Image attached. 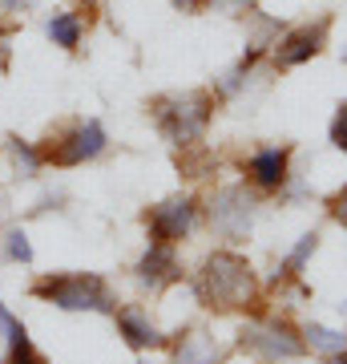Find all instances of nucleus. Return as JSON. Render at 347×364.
<instances>
[{
  "label": "nucleus",
  "mask_w": 347,
  "mask_h": 364,
  "mask_svg": "<svg viewBox=\"0 0 347 364\" xmlns=\"http://www.w3.org/2000/svg\"><path fill=\"white\" fill-rule=\"evenodd\" d=\"M4 158H9L13 178H21V182H33L40 170H45L37 142H28V138H21V134H9V138H4Z\"/></svg>",
  "instance_id": "nucleus-13"
},
{
  "label": "nucleus",
  "mask_w": 347,
  "mask_h": 364,
  "mask_svg": "<svg viewBox=\"0 0 347 364\" xmlns=\"http://www.w3.org/2000/svg\"><path fill=\"white\" fill-rule=\"evenodd\" d=\"M9 223H13V191L0 186V227H9Z\"/></svg>",
  "instance_id": "nucleus-24"
},
{
  "label": "nucleus",
  "mask_w": 347,
  "mask_h": 364,
  "mask_svg": "<svg viewBox=\"0 0 347 364\" xmlns=\"http://www.w3.org/2000/svg\"><path fill=\"white\" fill-rule=\"evenodd\" d=\"M4 364H49V360H45V356L37 352V344H28V348L9 352V356H4Z\"/></svg>",
  "instance_id": "nucleus-21"
},
{
  "label": "nucleus",
  "mask_w": 347,
  "mask_h": 364,
  "mask_svg": "<svg viewBox=\"0 0 347 364\" xmlns=\"http://www.w3.org/2000/svg\"><path fill=\"white\" fill-rule=\"evenodd\" d=\"M81 4H85V9H101L105 0H81Z\"/></svg>",
  "instance_id": "nucleus-27"
},
{
  "label": "nucleus",
  "mask_w": 347,
  "mask_h": 364,
  "mask_svg": "<svg viewBox=\"0 0 347 364\" xmlns=\"http://www.w3.org/2000/svg\"><path fill=\"white\" fill-rule=\"evenodd\" d=\"M178 13H202V0H170Z\"/></svg>",
  "instance_id": "nucleus-25"
},
{
  "label": "nucleus",
  "mask_w": 347,
  "mask_h": 364,
  "mask_svg": "<svg viewBox=\"0 0 347 364\" xmlns=\"http://www.w3.org/2000/svg\"><path fill=\"white\" fill-rule=\"evenodd\" d=\"M303 340H307V348H319V352H343L347 348V336L343 332H335V328H323V324H311L307 332H303Z\"/></svg>",
  "instance_id": "nucleus-18"
},
{
  "label": "nucleus",
  "mask_w": 347,
  "mask_h": 364,
  "mask_svg": "<svg viewBox=\"0 0 347 364\" xmlns=\"http://www.w3.org/2000/svg\"><path fill=\"white\" fill-rule=\"evenodd\" d=\"M238 348L258 364H287L307 352V340L279 316H263V320H255L238 332Z\"/></svg>",
  "instance_id": "nucleus-5"
},
{
  "label": "nucleus",
  "mask_w": 347,
  "mask_h": 364,
  "mask_svg": "<svg viewBox=\"0 0 347 364\" xmlns=\"http://www.w3.org/2000/svg\"><path fill=\"white\" fill-rule=\"evenodd\" d=\"M343 61H347V53H343Z\"/></svg>",
  "instance_id": "nucleus-29"
},
{
  "label": "nucleus",
  "mask_w": 347,
  "mask_h": 364,
  "mask_svg": "<svg viewBox=\"0 0 347 364\" xmlns=\"http://www.w3.org/2000/svg\"><path fill=\"white\" fill-rule=\"evenodd\" d=\"M327 364H347V348L343 352H331V356H327Z\"/></svg>",
  "instance_id": "nucleus-26"
},
{
  "label": "nucleus",
  "mask_w": 347,
  "mask_h": 364,
  "mask_svg": "<svg viewBox=\"0 0 347 364\" xmlns=\"http://www.w3.org/2000/svg\"><path fill=\"white\" fill-rule=\"evenodd\" d=\"M327 33H331V16H319L315 25H299V28H291V33H283V37L270 45L275 69L307 65L311 57H319V53L327 49Z\"/></svg>",
  "instance_id": "nucleus-8"
},
{
  "label": "nucleus",
  "mask_w": 347,
  "mask_h": 364,
  "mask_svg": "<svg viewBox=\"0 0 347 364\" xmlns=\"http://www.w3.org/2000/svg\"><path fill=\"white\" fill-rule=\"evenodd\" d=\"M174 364H219V344L206 332H186L174 344Z\"/></svg>",
  "instance_id": "nucleus-14"
},
{
  "label": "nucleus",
  "mask_w": 347,
  "mask_h": 364,
  "mask_svg": "<svg viewBox=\"0 0 347 364\" xmlns=\"http://www.w3.org/2000/svg\"><path fill=\"white\" fill-rule=\"evenodd\" d=\"M327 210H331L335 223H343V227H347V186H343V191H335V195L327 198Z\"/></svg>",
  "instance_id": "nucleus-22"
},
{
  "label": "nucleus",
  "mask_w": 347,
  "mask_h": 364,
  "mask_svg": "<svg viewBox=\"0 0 347 364\" xmlns=\"http://www.w3.org/2000/svg\"><path fill=\"white\" fill-rule=\"evenodd\" d=\"M28 296L40 299V304H53L61 312H97V316L117 312L114 287L97 272H49L40 279H33Z\"/></svg>",
  "instance_id": "nucleus-3"
},
{
  "label": "nucleus",
  "mask_w": 347,
  "mask_h": 364,
  "mask_svg": "<svg viewBox=\"0 0 347 364\" xmlns=\"http://www.w3.org/2000/svg\"><path fill=\"white\" fill-rule=\"evenodd\" d=\"M133 275H138V284L150 287V291L178 284V279H182L178 247H170V243H150V247H145V255L138 259V267H133Z\"/></svg>",
  "instance_id": "nucleus-10"
},
{
  "label": "nucleus",
  "mask_w": 347,
  "mask_h": 364,
  "mask_svg": "<svg viewBox=\"0 0 347 364\" xmlns=\"http://www.w3.org/2000/svg\"><path fill=\"white\" fill-rule=\"evenodd\" d=\"M0 255L16 267H28L33 263V243H28L25 227H4V239H0Z\"/></svg>",
  "instance_id": "nucleus-16"
},
{
  "label": "nucleus",
  "mask_w": 347,
  "mask_h": 364,
  "mask_svg": "<svg viewBox=\"0 0 347 364\" xmlns=\"http://www.w3.org/2000/svg\"><path fill=\"white\" fill-rule=\"evenodd\" d=\"M331 142H335V150H343L347 154V102L335 109V117H331Z\"/></svg>",
  "instance_id": "nucleus-20"
},
{
  "label": "nucleus",
  "mask_w": 347,
  "mask_h": 364,
  "mask_svg": "<svg viewBox=\"0 0 347 364\" xmlns=\"http://www.w3.org/2000/svg\"><path fill=\"white\" fill-rule=\"evenodd\" d=\"M315 247H319V235L307 231V235L295 243V247L287 251V259H283V267H279V275H275V284H279V279H295V275L307 267V259L315 255Z\"/></svg>",
  "instance_id": "nucleus-15"
},
{
  "label": "nucleus",
  "mask_w": 347,
  "mask_h": 364,
  "mask_svg": "<svg viewBox=\"0 0 347 364\" xmlns=\"http://www.w3.org/2000/svg\"><path fill=\"white\" fill-rule=\"evenodd\" d=\"M194 296L202 299L206 308L214 312H238V308H250L258 296V279H255V267L246 255L231 247H219L210 251L194 275Z\"/></svg>",
  "instance_id": "nucleus-1"
},
{
  "label": "nucleus",
  "mask_w": 347,
  "mask_h": 364,
  "mask_svg": "<svg viewBox=\"0 0 347 364\" xmlns=\"http://www.w3.org/2000/svg\"><path fill=\"white\" fill-rule=\"evenodd\" d=\"M114 320H117V336L126 340L133 352H150V348H162V344H170V340L162 336V328L150 320V312H145V308H138V304L117 308Z\"/></svg>",
  "instance_id": "nucleus-11"
},
{
  "label": "nucleus",
  "mask_w": 347,
  "mask_h": 364,
  "mask_svg": "<svg viewBox=\"0 0 347 364\" xmlns=\"http://www.w3.org/2000/svg\"><path fill=\"white\" fill-rule=\"evenodd\" d=\"M0 336H4V348H9V352L28 348V344H33V336H28L25 320H21L16 312H9L4 304H0Z\"/></svg>",
  "instance_id": "nucleus-17"
},
{
  "label": "nucleus",
  "mask_w": 347,
  "mask_h": 364,
  "mask_svg": "<svg viewBox=\"0 0 347 364\" xmlns=\"http://www.w3.org/2000/svg\"><path fill=\"white\" fill-rule=\"evenodd\" d=\"M255 207H258V198L246 182H226V186H219V191L210 195L206 219H210V227H214L222 239L238 243V239H246L250 223H255Z\"/></svg>",
  "instance_id": "nucleus-6"
},
{
  "label": "nucleus",
  "mask_w": 347,
  "mask_h": 364,
  "mask_svg": "<svg viewBox=\"0 0 347 364\" xmlns=\"http://www.w3.org/2000/svg\"><path fill=\"white\" fill-rule=\"evenodd\" d=\"M85 16L77 13V9H53L49 16H45V37L57 45V49L65 53H77L81 45H85Z\"/></svg>",
  "instance_id": "nucleus-12"
},
{
  "label": "nucleus",
  "mask_w": 347,
  "mask_h": 364,
  "mask_svg": "<svg viewBox=\"0 0 347 364\" xmlns=\"http://www.w3.org/2000/svg\"><path fill=\"white\" fill-rule=\"evenodd\" d=\"M214 105L219 97L210 90H182V93H162L150 102L158 134L166 138L174 150H190L206 142V130L214 122Z\"/></svg>",
  "instance_id": "nucleus-2"
},
{
  "label": "nucleus",
  "mask_w": 347,
  "mask_h": 364,
  "mask_svg": "<svg viewBox=\"0 0 347 364\" xmlns=\"http://www.w3.org/2000/svg\"><path fill=\"white\" fill-rule=\"evenodd\" d=\"M109 146V134L97 117H73L57 130H49L45 138L37 142L40 150V162L53 170H73V166H85V162H97Z\"/></svg>",
  "instance_id": "nucleus-4"
},
{
  "label": "nucleus",
  "mask_w": 347,
  "mask_h": 364,
  "mask_svg": "<svg viewBox=\"0 0 347 364\" xmlns=\"http://www.w3.org/2000/svg\"><path fill=\"white\" fill-rule=\"evenodd\" d=\"M291 154L295 146H263L243 162V178L250 191H263V195H279L287 182H291Z\"/></svg>",
  "instance_id": "nucleus-9"
},
{
  "label": "nucleus",
  "mask_w": 347,
  "mask_h": 364,
  "mask_svg": "<svg viewBox=\"0 0 347 364\" xmlns=\"http://www.w3.org/2000/svg\"><path fill=\"white\" fill-rule=\"evenodd\" d=\"M202 13H219V16H258V0H202Z\"/></svg>",
  "instance_id": "nucleus-19"
},
{
  "label": "nucleus",
  "mask_w": 347,
  "mask_h": 364,
  "mask_svg": "<svg viewBox=\"0 0 347 364\" xmlns=\"http://www.w3.org/2000/svg\"><path fill=\"white\" fill-rule=\"evenodd\" d=\"M198 198L194 195H170L162 198L158 207L145 210V235H150V243H170V247H178L190 239V231L198 227Z\"/></svg>",
  "instance_id": "nucleus-7"
},
{
  "label": "nucleus",
  "mask_w": 347,
  "mask_h": 364,
  "mask_svg": "<svg viewBox=\"0 0 347 364\" xmlns=\"http://www.w3.org/2000/svg\"><path fill=\"white\" fill-rule=\"evenodd\" d=\"M142 364H154V360H142Z\"/></svg>",
  "instance_id": "nucleus-28"
},
{
  "label": "nucleus",
  "mask_w": 347,
  "mask_h": 364,
  "mask_svg": "<svg viewBox=\"0 0 347 364\" xmlns=\"http://www.w3.org/2000/svg\"><path fill=\"white\" fill-rule=\"evenodd\" d=\"M33 9H37V0H0V13L4 16H25V13H33Z\"/></svg>",
  "instance_id": "nucleus-23"
}]
</instances>
